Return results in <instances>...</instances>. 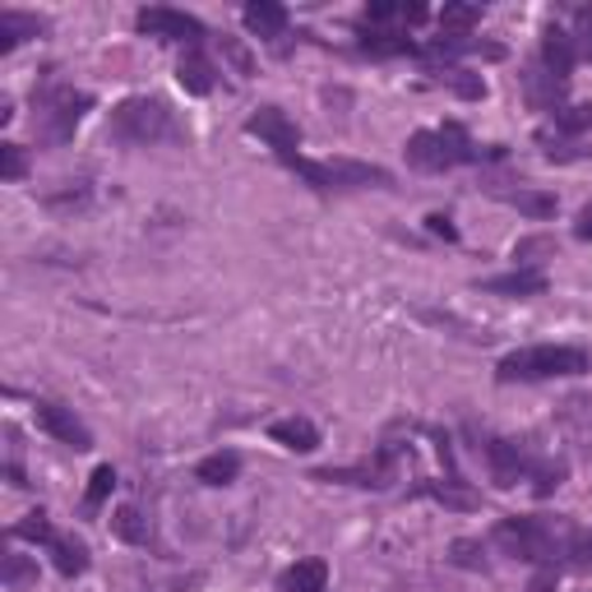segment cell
I'll list each match as a JSON object with an SVG mask.
<instances>
[{"instance_id":"obj_31","label":"cell","mask_w":592,"mask_h":592,"mask_svg":"<svg viewBox=\"0 0 592 592\" xmlns=\"http://www.w3.org/2000/svg\"><path fill=\"white\" fill-rule=\"evenodd\" d=\"M24 172H28L24 148H18V144H0V176H5V181H24Z\"/></svg>"},{"instance_id":"obj_8","label":"cell","mask_w":592,"mask_h":592,"mask_svg":"<svg viewBox=\"0 0 592 592\" xmlns=\"http://www.w3.org/2000/svg\"><path fill=\"white\" fill-rule=\"evenodd\" d=\"M135 28L158 37V42H185V47H199L203 42V24L195 14L185 10H166V5H153V10H139L135 14Z\"/></svg>"},{"instance_id":"obj_10","label":"cell","mask_w":592,"mask_h":592,"mask_svg":"<svg viewBox=\"0 0 592 592\" xmlns=\"http://www.w3.org/2000/svg\"><path fill=\"white\" fill-rule=\"evenodd\" d=\"M37 425L51 435V440H61L70 444V449H92V435H88V425L70 412V407L61 403H37Z\"/></svg>"},{"instance_id":"obj_19","label":"cell","mask_w":592,"mask_h":592,"mask_svg":"<svg viewBox=\"0 0 592 592\" xmlns=\"http://www.w3.org/2000/svg\"><path fill=\"white\" fill-rule=\"evenodd\" d=\"M111 532H116L121 542H130V546H148V536H153L148 518H144L135 505H121L116 514H111Z\"/></svg>"},{"instance_id":"obj_6","label":"cell","mask_w":592,"mask_h":592,"mask_svg":"<svg viewBox=\"0 0 592 592\" xmlns=\"http://www.w3.org/2000/svg\"><path fill=\"white\" fill-rule=\"evenodd\" d=\"M477 158V144L468 139V130L458 121H444L440 130H417L407 139V162L417 172H449V166H462Z\"/></svg>"},{"instance_id":"obj_16","label":"cell","mask_w":592,"mask_h":592,"mask_svg":"<svg viewBox=\"0 0 592 592\" xmlns=\"http://www.w3.org/2000/svg\"><path fill=\"white\" fill-rule=\"evenodd\" d=\"M481 287L495 292V296H542L546 273L542 269H518V273H505V278H486Z\"/></svg>"},{"instance_id":"obj_32","label":"cell","mask_w":592,"mask_h":592,"mask_svg":"<svg viewBox=\"0 0 592 592\" xmlns=\"http://www.w3.org/2000/svg\"><path fill=\"white\" fill-rule=\"evenodd\" d=\"M444 79H449V84L462 92V98H481V92H486V84H481V79H472L468 70H454V65H449V70H444Z\"/></svg>"},{"instance_id":"obj_30","label":"cell","mask_w":592,"mask_h":592,"mask_svg":"<svg viewBox=\"0 0 592 592\" xmlns=\"http://www.w3.org/2000/svg\"><path fill=\"white\" fill-rule=\"evenodd\" d=\"M574 51H579V61H592V5H579L574 10Z\"/></svg>"},{"instance_id":"obj_13","label":"cell","mask_w":592,"mask_h":592,"mask_svg":"<svg viewBox=\"0 0 592 592\" xmlns=\"http://www.w3.org/2000/svg\"><path fill=\"white\" fill-rule=\"evenodd\" d=\"M47 28V18L37 14H24V10H0V55H10L18 42H28Z\"/></svg>"},{"instance_id":"obj_20","label":"cell","mask_w":592,"mask_h":592,"mask_svg":"<svg viewBox=\"0 0 592 592\" xmlns=\"http://www.w3.org/2000/svg\"><path fill=\"white\" fill-rule=\"evenodd\" d=\"M47 551L55 555V569H61L65 579H74V574L88 569V551H84V542H74V536H61V532H55L51 542H47Z\"/></svg>"},{"instance_id":"obj_17","label":"cell","mask_w":592,"mask_h":592,"mask_svg":"<svg viewBox=\"0 0 592 592\" xmlns=\"http://www.w3.org/2000/svg\"><path fill=\"white\" fill-rule=\"evenodd\" d=\"M425 18V5L421 0H412V5H388V0H375L366 14H361V24L357 28H380V24H421Z\"/></svg>"},{"instance_id":"obj_7","label":"cell","mask_w":592,"mask_h":592,"mask_svg":"<svg viewBox=\"0 0 592 592\" xmlns=\"http://www.w3.org/2000/svg\"><path fill=\"white\" fill-rule=\"evenodd\" d=\"M296 176H301L310 190H361V185H394V176L384 166H370V162H351V158H338V162H310V158H292L287 162Z\"/></svg>"},{"instance_id":"obj_15","label":"cell","mask_w":592,"mask_h":592,"mask_svg":"<svg viewBox=\"0 0 592 592\" xmlns=\"http://www.w3.org/2000/svg\"><path fill=\"white\" fill-rule=\"evenodd\" d=\"M176 79L185 92H195V98H203V92H213V65H209V55H203L199 47H190L181 55V65H176Z\"/></svg>"},{"instance_id":"obj_34","label":"cell","mask_w":592,"mask_h":592,"mask_svg":"<svg viewBox=\"0 0 592 592\" xmlns=\"http://www.w3.org/2000/svg\"><path fill=\"white\" fill-rule=\"evenodd\" d=\"M425 227H431L435 236H444V240H458V232H454V222H449V218H444V213H431V218H425Z\"/></svg>"},{"instance_id":"obj_14","label":"cell","mask_w":592,"mask_h":592,"mask_svg":"<svg viewBox=\"0 0 592 592\" xmlns=\"http://www.w3.org/2000/svg\"><path fill=\"white\" fill-rule=\"evenodd\" d=\"M329 588V565L324 560H296L292 569H283L278 592H324Z\"/></svg>"},{"instance_id":"obj_21","label":"cell","mask_w":592,"mask_h":592,"mask_svg":"<svg viewBox=\"0 0 592 592\" xmlns=\"http://www.w3.org/2000/svg\"><path fill=\"white\" fill-rule=\"evenodd\" d=\"M236 472H240V458L232 449L199 458V468H195V477L203 481V486H227V481H236Z\"/></svg>"},{"instance_id":"obj_33","label":"cell","mask_w":592,"mask_h":592,"mask_svg":"<svg viewBox=\"0 0 592 592\" xmlns=\"http://www.w3.org/2000/svg\"><path fill=\"white\" fill-rule=\"evenodd\" d=\"M84 199H88V185H79V190H65V195H51L47 203H51V209H79Z\"/></svg>"},{"instance_id":"obj_36","label":"cell","mask_w":592,"mask_h":592,"mask_svg":"<svg viewBox=\"0 0 592 592\" xmlns=\"http://www.w3.org/2000/svg\"><path fill=\"white\" fill-rule=\"evenodd\" d=\"M574 236H579V240H592V203H583V209H579V222H574Z\"/></svg>"},{"instance_id":"obj_12","label":"cell","mask_w":592,"mask_h":592,"mask_svg":"<svg viewBox=\"0 0 592 592\" xmlns=\"http://www.w3.org/2000/svg\"><path fill=\"white\" fill-rule=\"evenodd\" d=\"M269 440L283 444V449H292V454H310V449H320V425H314L310 417H283V421L269 425Z\"/></svg>"},{"instance_id":"obj_4","label":"cell","mask_w":592,"mask_h":592,"mask_svg":"<svg viewBox=\"0 0 592 592\" xmlns=\"http://www.w3.org/2000/svg\"><path fill=\"white\" fill-rule=\"evenodd\" d=\"M88 107H92L88 92H74L61 79H42L33 88V111H37L33 125H37V135H42L47 144H70Z\"/></svg>"},{"instance_id":"obj_22","label":"cell","mask_w":592,"mask_h":592,"mask_svg":"<svg viewBox=\"0 0 592 592\" xmlns=\"http://www.w3.org/2000/svg\"><path fill=\"white\" fill-rule=\"evenodd\" d=\"M361 51H370V55H403V51H417V47H412V37H403V33L361 28Z\"/></svg>"},{"instance_id":"obj_28","label":"cell","mask_w":592,"mask_h":592,"mask_svg":"<svg viewBox=\"0 0 592 592\" xmlns=\"http://www.w3.org/2000/svg\"><path fill=\"white\" fill-rule=\"evenodd\" d=\"M111 486H116V472H111V462L92 468V477H88V495H84V514H98L102 499L111 495Z\"/></svg>"},{"instance_id":"obj_37","label":"cell","mask_w":592,"mask_h":592,"mask_svg":"<svg viewBox=\"0 0 592 592\" xmlns=\"http://www.w3.org/2000/svg\"><path fill=\"white\" fill-rule=\"evenodd\" d=\"M555 588V565H542V574L532 579V592H551Z\"/></svg>"},{"instance_id":"obj_1","label":"cell","mask_w":592,"mask_h":592,"mask_svg":"<svg viewBox=\"0 0 592 592\" xmlns=\"http://www.w3.org/2000/svg\"><path fill=\"white\" fill-rule=\"evenodd\" d=\"M481 454H486V468H491V481L495 486H518V481H532L536 495H551L555 486L565 481V462H542L528 454V444L518 440H505V435H491L481 444Z\"/></svg>"},{"instance_id":"obj_24","label":"cell","mask_w":592,"mask_h":592,"mask_svg":"<svg viewBox=\"0 0 592 592\" xmlns=\"http://www.w3.org/2000/svg\"><path fill=\"white\" fill-rule=\"evenodd\" d=\"M499 199L514 203V209H518V213H528V218H551V213H555V199H551V195L523 190V185H518V190H499Z\"/></svg>"},{"instance_id":"obj_27","label":"cell","mask_w":592,"mask_h":592,"mask_svg":"<svg viewBox=\"0 0 592 592\" xmlns=\"http://www.w3.org/2000/svg\"><path fill=\"white\" fill-rule=\"evenodd\" d=\"M10 536H18V542H51V536H55V528L47 523V514L42 509H33V514H24V518H18V523L10 528Z\"/></svg>"},{"instance_id":"obj_29","label":"cell","mask_w":592,"mask_h":592,"mask_svg":"<svg viewBox=\"0 0 592 592\" xmlns=\"http://www.w3.org/2000/svg\"><path fill=\"white\" fill-rule=\"evenodd\" d=\"M555 130L560 135H588L592 130V102H583V107H555Z\"/></svg>"},{"instance_id":"obj_23","label":"cell","mask_w":592,"mask_h":592,"mask_svg":"<svg viewBox=\"0 0 592 592\" xmlns=\"http://www.w3.org/2000/svg\"><path fill=\"white\" fill-rule=\"evenodd\" d=\"M560 560L569 565V569H579V574H588L592 569V528H569V536H565V555Z\"/></svg>"},{"instance_id":"obj_5","label":"cell","mask_w":592,"mask_h":592,"mask_svg":"<svg viewBox=\"0 0 592 592\" xmlns=\"http://www.w3.org/2000/svg\"><path fill=\"white\" fill-rule=\"evenodd\" d=\"M107 135L116 144H130V148H148L158 139H176L172 107H166L162 98H125V102L111 107Z\"/></svg>"},{"instance_id":"obj_11","label":"cell","mask_w":592,"mask_h":592,"mask_svg":"<svg viewBox=\"0 0 592 592\" xmlns=\"http://www.w3.org/2000/svg\"><path fill=\"white\" fill-rule=\"evenodd\" d=\"M574 65H579V51H574V37H569V28H560V24H546V33H542V70L551 74L555 84H565Z\"/></svg>"},{"instance_id":"obj_18","label":"cell","mask_w":592,"mask_h":592,"mask_svg":"<svg viewBox=\"0 0 592 592\" xmlns=\"http://www.w3.org/2000/svg\"><path fill=\"white\" fill-rule=\"evenodd\" d=\"M240 18H246V28L259 33V37H278V33L287 28V10L278 5V0H250Z\"/></svg>"},{"instance_id":"obj_26","label":"cell","mask_w":592,"mask_h":592,"mask_svg":"<svg viewBox=\"0 0 592 592\" xmlns=\"http://www.w3.org/2000/svg\"><path fill=\"white\" fill-rule=\"evenodd\" d=\"M0 579H5L10 592H24L37 583V565L24 560V555H5V560H0Z\"/></svg>"},{"instance_id":"obj_3","label":"cell","mask_w":592,"mask_h":592,"mask_svg":"<svg viewBox=\"0 0 592 592\" xmlns=\"http://www.w3.org/2000/svg\"><path fill=\"white\" fill-rule=\"evenodd\" d=\"M592 361L583 347H565V343H536V347H518L505 361L495 366L499 384H532V380H565V375H583Z\"/></svg>"},{"instance_id":"obj_25","label":"cell","mask_w":592,"mask_h":592,"mask_svg":"<svg viewBox=\"0 0 592 592\" xmlns=\"http://www.w3.org/2000/svg\"><path fill=\"white\" fill-rule=\"evenodd\" d=\"M481 24V10L477 5H444L440 10V28L449 37H472V28Z\"/></svg>"},{"instance_id":"obj_2","label":"cell","mask_w":592,"mask_h":592,"mask_svg":"<svg viewBox=\"0 0 592 592\" xmlns=\"http://www.w3.org/2000/svg\"><path fill=\"white\" fill-rule=\"evenodd\" d=\"M565 536H569L565 523H551V518L536 514H514L495 523V546L528 565H555L565 555Z\"/></svg>"},{"instance_id":"obj_35","label":"cell","mask_w":592,"mask_h":592,"mask_svg":"<svg viewBox=\"0 0 592 592\" xmlns=\"http://www.w3.org/2000/svg\"><path fill=\"white\" fill-rule=\"evenodd\" d=\"M454 560H458V565H468V569H481V555H477V546H472V542H458V546H454Z\"/></svg>"},{"instance_id":"obj_9","label":"cell","mask_w":592,"mask_h":592,"mask_svg":"<svg viewBox=\"0 0 592 592\" xmlns=\"http://www.w3.org/2000/svg\"><path fill=\"white\" fill-rule=\"evenodd\" d=\"M246 130H250V135L264 139V144H269V148H273V153L283 158V162L301 158V130H296V121L287 116L283 107H259L255 116L246 121Z\"/></svg>"}]
</instances>
